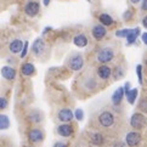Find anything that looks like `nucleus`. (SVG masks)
Here are the masks:
<instances>
[{
	"mask_svg": "<svg viewBox=\"0 0 147 147\" xmlns=\"http://www.w3.org/2000/svg\"><path fill=\"white\" fill-rule=\"evenodd\" d=\"M68 66L72 71H80L84 66V59L80 54H76L69 57L68 60Z\"/></svg>",
	"mask_w": 147,
	"mask_h": 147,
	"instance_id": "f257e3e1",
	"label": "nucleus"
},
{
	"mask_svg": "<svg viewBox=\"0 0 147 147\" xmlns=\"http://www.w3.org/2000/svg\"><path fill=\"white\" fill-rule=\"evenodd\" d=\"M146 122H147V119L144 114H141V113H135L131 115V118H130V124H131V127H133L134 129H142L146 127Z\"/></svg>",
	"mask_w": 147,
	"mask_h": 147,
	"instance_id": "f03ea898",
	"label": "nucleus"
},
{
	"mask_svg": "<svg viewBox=\"0 0 147 147\" xmlns=\"http://www.w3.org/2000/svg\"><path fill=\"white\" fill-rule=\"evenodd\" d=\"M114 56V51L111 48H103L97 52V61L100 63H107Z\"/></svg>",
	"mask_w": 147,
	"mask_h": 147,
	"instance_id": "7ed1b4c3",
	"label": "nucleus"
},
{
	"mask_svg": "<svg viewBox=\"0 0 147 147\" xmlns=\"http://www.w3.org/2000/svg\"><path fill=\"white\" fill-rule=\"evenodd\" d=\"M98 123L105 128L112 127L114 124V115L111 112H102L101 114L98 115Z\"/></svg>",
	"mask_w": 147,
	"mask_h": 147,
	"instance_id": "20e7f679",
	"label": "nucleus"
},
{
	"mask_svg": "<svg viewBox=\"0 0 147 147\" xmlns=\"http://www.w3.org/2000/svg\"><path fill=\"white\" fill-rule=\"evenodd\" d=\"M39 10H40L39 3H36V1H29V3H27V5H26L24 12L27 13L29 17H34V16H36V15L39 13Z\"/></svg>",
	"mask_w": 147,
	"mask_h": 147,
	"instance_id": "39448f33",
	"label": "nucleus"
},
{
	"mask_svg": "<svg viewBox=\"0 0 147 147\" xmlns=\"http://www.w3.org/2000/svg\"><path fill=\"white\" fill-rule=\"evenodd\" d=\"M125 141H127V145L130 147H134L136 145L140 144L141 141V135L139 133H135V131H131V133L127 134V138H125Z\"/></svg>",
	"mask_w": 147,
	"mask_h": 147,
	"instance_id": "423d86ee",
	"label": "nucleus"
},
{
	"mask_svg": "<svg viewBox=\"0 0 147 147\" xmlns=\"http://www.w3.org/2000/svg\"><path fill=\"white\" fill-rule=\"evenodd\" d=\"M73 117H74V114H73V112L71 111L69 108L61 109V111L59 112V114H57V118H59V120H61V122H63V123L71 122V120L73 119Z\"/></svg>",
	"mask_w": 147,
	"mask_h": 147,
	"instance_id": "0eeeda50",
	"label": "nucleus"
},
{
	"mask_svg": "<svg viewBox=\"0 0 147 147\" xmlns=\"http://www.w3.org/2000/svg\"><path fill=\"white\" fill-rule=\"evenodd\" d=\"M43 138H44V134H43V131L39 129H32L28 133V139L30 142H33V144L40 142V141L43 140Z\"/></svg>",
	"mask_w": 147,
	"mask_h": 147,
	"instance_id": "6e6552de",
	"label": "nucleus"
},
{
	"mask_svg": "<svg viewBox=\"0 0 147 147\" xmlns=\"http://www.w3.org/2000/svg\"><path fill=\"white\" fill-rule=\"evenodd\" d=\"M32 50H33L35 56H40L44 52V50H45V43H44V40L41 39V38L35 39V41L33 43V46H32Z\"/></svg>",
	"mask_w": 147,
	"mask_h": 147,
	"instance_id": "1a4fd4ad",
	"label": "nucleus"
},
{
	"mask_svg": "<svg viewBox=\"0 0 147 147\" xmlns=\"http://www.w3.org/2000/svg\"><path fill=\"white\" fill-rule=\"evenodd\" d=\"M57 134L62 138H69L73 134V127L69 124H62L57 128Z\"/></svg>",
	"mask_w": 147,
	"mask_h": 147,
	"instance_id": "9d476101",
	"label": "nucleus"
},
{
	"mask_svg": "<svg viewBox=\"0 0 147 147\" xmlns=\"http://www.w3.org/2000/svg\"><path fill=\"white\" fill-rule=\"evenodd\" d=\"M1 76L7 80H13L16 77V71L10 66H5L1 68Z\"/></svg>",
	"mask_w": 147,
	"mask_h": 147,
	"instance_id": "9b49d317",
	"label": "nucleus"
},
{
	"mask_svg": "<svg viewBox=\"0 0 147 147\" xmlns=\"http://www.w3.org/2000/svg\"><path fill=\"white\" fill-rule=\"evenodd\" d=\"M107 33V30L106 28L103 27V26L101 24H98V26H95L92 29V35H94V38H95L96 40H101L105 38V35H106Z\"/></svg>",
	"mask_w": 147,
	"mask_h": 147,
	"instance_id": "f8f14e48",
	"label": "nucleus"
},
{
	"mask_svg": "<svg viewBox=\"0 0 147 147\" xmlns=\"http://www.w3.org/2000/svg\"><path fill=\"white\" fill-rule=\"evenodd\" d=\"M124 95H125V94H124V88H118L117 90L114 91V94L112 95V102H113L114 106H118V105H120Z\"/></svg>",
	"mask_w": 147,
	"mask_h": 147,
	"instance_id": "ddd939ff",
	"label": "nucleus"
},
{
	"mask_svg": "<svg viewBox=\"0 0 147 147\" xmlns=\"http://www.w3.org/2000/svg\"><path fill=\"white\" fill-rule=\"evenodd\" d=\"M22 48H23V41L20 40V39H15L10 43V46L9 49L12 54H18V52L22 51Z\"/></svg>",
	"mask_w": 147,
	"mask_h": 147,
	"instance_id": "4468645a",
	"label": "nucleus"
},
{
	"mask_svg": "<svg viewBox=\"0 0 147 147\" xmlns=\"http://www.w3.org/2000/svg\"><path fill=\"white\" fill-rule=\"evenodd\" d=\"M97 74H98V77L101 78V79L106 80V79H108V78L111 77L112 71H111V68H109L108 66H105V65H103V66H100V67H98Z\"/></svg>",
	"mask_w": 147,
	"mask_h": 147,
	"instance_id": "2eb2a0df",
	"label": "nucleus"
},
{
	"mask_svg": "<svg viewBox=\"0 0 147 147\" xmlns=\"http://www.w3.org/2000/svg\"><path fill=\"white\" fill-rule=\"evenodd\" d=\"M35 72V67L29 63V62H27V63H23L22 67H21V73H22L23 76L26 77H29V76H33Z\"/></svg>",
	"mask_w": 147,
	"mask_h": 147,
	"instance_id": "dca6fc26",
	"label": "nucleus"
},
{
	"mask_svg": "<svg viewBox=\"0 0 147 147\" xmlns=\"http://www.w3.org/2000/svg\"><path fill=\"white\" fill-rule=\"evenodd\" d=\"M73 43H74V45L78 46V48H85L88 45V38L84 34H78L74 36Z\"/></svg>",
	"mask_w": 147,
	"mask_h": 147,
	"instance_id": "f3484780",
	"label": "nucleus"
},
{
	"mask_svg": "<svg viewBox=\"0 0 147 147\" xmlns=\"http://www.w3.org/2000/svg\"><path fill=\"white\" fill-rule=\"evenodd\" d=\"M140 28H134V29H130L129 30V34L127 35V39H128V44L131 45L134 44L136 39H138V36L140 35Z\"/></svg>",
	"mask_w": 147,
	"mask_h": 147,
	"instance_id": "a211bd4d",
	"label": "nucleus"
},
{
	"mask_svg": "<svg viewBox=\"0 0 147 147\" xmlns=\"http://www.w3.org/2000/svg\"><path fill=\"white\" fill-rule=\"evenodd\" d=\"M98 20H100V22L102 23V26H111V24H113V18L109 16L108 13H101L100 15V17H98Z\"/></svg>",
	"mask_w": 147,
	"mask_h": 147,
	"instance_id": "6ab92c4d",
	"label": "nucleus"
},
{
	"mask_svg": "<svg viewBox=\"0 0 147 147\" xmlns=\"http://www.w3.org/2000/svg\"><path fill=\"white\" fill-rule=\"evenodd\" d=\"M91 142H92L94 145H96V146L103 145V144H105V138H103V135L100 134V133L94 134V135L91 136Z\"/></svg>",
	"mask_w": 147,
	"mask_h": 147,
	"instance_id": "aec40b11",
	"label": "nucleus"
},
{
	"mask_svg": "<svg viewBox=\"0 0 147 147\" xmlns=\"http://www.w3.org/2000/svg\"><path fill=\"white\" fill-rule=\"evenodd\" d=\"M10 127V120L9 117L5 114H0V130L7 129Z\"/></svg>",
	"mask_w": 147,
	"mask_h": 147,
	"instance_id": "412c9836",
	"label": "nucleus"
},
{
	"mask_svg": "<svg viewBox=\"0 0 147 147\" xmlns=\"http://www.w3.org/2000/svg\"><path fill=\"white\" fill-rule=\"evenodd\" d=\"M136 97H138V89H131V90L129 91V94L127 95L128 102L130 105H134V102L136 101Z\"/></svg>",
	"mask_w": 147,
	"mask_h": 147,
	"instance_id": "4be33fe9",
	"label": "nucleus"
},
{
	"mask_svg": "<svg viewBox=\"0 0 147 147\" xmlns=\"http://www.w3.org/2000/svg\"><path fill=\"white\" fill-rule=\"evenodd\" d=\"M139 109L141 112L147 113V98H142L139 103Z\"/></svg>",
	"mask_w": 147,
	"mask_h": 147,
	"instance_id": "5701e85b",
	"label": "nucleus"
},
{
	"mask_svg": "<svg viewBox=\"0 0 147 147\" xmlns=\"http://www.w3.org/2000/svg\"><path fill=\"white\" fill-rule=\"evenodd\" d=\"M29 119L32 120V122H34V123H39L40 119H41V115H40L39 112H33L32 114L29 115Z\"/></svg>",
	"mask_w": 147,
	"mask_h": 147,
	"instance_id": "b1692460",
	"label": "nucleus"
},
{
	"mask_svg": "<svg viewBox=\"0 0 147 147\" xmlns=\"http://www.w3.org/2000/svg\"><path fill=\"white\" fill-rule=\"evenodd\" d=\"M113 76H114V79H119V78L124 77V72H123V69L120 67H117V68H115V72L113 73Z\"/></svg>",
	"mask_w": 147,
	"mask_h": 147,
	"instance_id": "393cba45",
	"label": "nucleus"
},
{
	"mask_svg": "<svg viewBox=\"0 0 147 147\" xmlns=\"http://www.w3.org/2000/svg\"><path fill=\"white\" fill-rule=\"evenodd\" d=\"M129 30L130 29H119V30H117L115 35H117L118 38H127V35L129 34Z\"/></svg>",
	"mask_w": 147,
	"mask_h": 147,
	"instance_id": "a878e982",
	"label": "nucleus"
},
{
	"mask_svg": "<svg viewBox=\"0 0 147 147\" xmlns=\"http://www.w3.org/2000/svg\"><path fill=\"white\" fill-rule=\"evenodd\" d=\"M136 72H138V78H139V83L142 84V66L138 65L136 66Z\"/></svg>",
	"mask_w": 147,
	"mask_h": 147,
	"instance_id": "bb28decb",
	"label": "nucleus"
},
{
	"mask_svg": "<svg viewBox=\"0 0 147 147\" xmlns=\"http://www.w3.org/2000/svg\"><path fill=\"white\" fill-rule=\"evenodd\" d=\"M28 52V41H24L23 43V48H22V51H21V57H26V55H27Z\"/></svg>",
	"mask_w": 147,
	"mask_h": 147,
	"instance_id": "cd10ccee",
	"label": "nucleus"
},
{
	"mask_svg": "<svg viewBox=\"0 0 147 147\" xmlns=\"http://www.w3.org/2000/svg\"><path fill=\"white\" fill-rule=\"evenodd\" d=\"M74 115H76V118H77L78 120H83V118H84V112L82 111V109H77Z\"/></svg>",
	"mask_w": 147,
	"mask_h": 147,
	"instance_id": "c85d7f7f",
	"label": "nucleus"
},
{
	"mask_svg": "<svg viewBox=\"0 0 147 147\" xmlns=\"http://www.w3.org/2000/svg\"><path fill=\"white\" fill-rule=\"evenodd\" d=\"M7 107V100L4 97H0V109H4Z\"/></svg>",
	"mask_w": 147,
	"mask_h": 147,
	"instance_id": "c756f323",
	"label": "nucleus"
},
{
	"mask_svg": "<svg viewBox=\"0 0 147 147\" xmlns=\"http://www.w3.org/2000/svg\"><path fill=\"white\" fill-rule=\"evenodd\" d=\"M131 16H133V11H130V10H128V11H125V13H124V20L125 21H128L129 18H131Z\"/></svg>",
	"mask_w": 147,
	"mask_h": 147,
	"instance_id": "7c9ffc66",
	"label": "nucleus"
},
{
	"mask_svg": "<svg viewBox=\"0 0 147 147\" xmlns=\"http://www.w3.org/2000/svg\"><path fill=\"white\" fill-rule=\"evenodd\" d=\"M129 91H130V85H129V83H127V84H125V86H124V94H125V96L129 94Z\"/></svg>",
	"mask_w": 147,
	"mask_h": 147,
	"instance_id": "2f4dec72",
	"label": "nucleus"
},
{
	"mask_svg": "<svg viewBox=\"0 0 147 147\" xmlns=\"http://www.w3.org/2000/svg\"><path fill=\"white\" fill-rule=\"evenodd\" d=\"M113 147H125V144L124 142H120V141H118V142H115Z\"/></svg>",
	"mask_w": 147,
	"mask_h": 147,
	"instance_id": "473e14b6",
	"label": "nucleus"
},
{
	"mask_svg": "<svg viewBox=\"0 0 147 147\" xmlns=\"http://www.w3.org/2000/svg\"><path fill=\"white\" fill-rule=\"evenodd\" d=\"M142 43L147 45V33H144L142 34Z\"/></svg>",
	"mask_w": 147,
	"mask_h": 147,
	"instance_id": "72a5a7b5",
	"label": "nucleus"
},
{
	"mask_svg": "<svg viewBox=\"0 0 147 147\" xmlns=\"http://www.w3.org/2000/svg\"><path fill=\"white\" fill-rule=\"evenodd\" d=\"M54 147H67V146H66V144H62V142H56V144L54 145Z\"/></svg>",
	"mask_w": 147,
	"mask_h": 147,
	"instance_id": "f704fd0d",
	"label": "nucleus"
},
{
	"mask_svg": "<svg viewBox=\"0 0 147 147\" xmlns=\"http://www.w3.org/2000/svg\"><path fill=\"white\" fill-rule=\"evenodd\" d=\"M141 7H142V10H145V11H147V0H144V1H142V6H141Z\"/></svg>",
	"mask_w": 147,
	"mask_h": 147,
	"instance_id": "c9c22d12",
	"label": "nucleus"
},
{
	"mask_svg": "<svg viewBox=\"0 0 147 147\" xmlns=\"http://www.w3.org/2000/svg\"><path fill=\"white\" fill-rule=\"evenodd\" d=\"M142 24H144V27H145V28H147V16L144 17V20H142Z\"/></svg>",
	"mask_w": 147,
	"mask_h": 147,
	"instance_id": "e433bc0d",
	"label": "nucleus"
},
{
	"mask_svg": "<svg viewBox=\"0 0 147 147\" xmlns=\"http://www.w3.org/2000/svg\"><path fill=\"white\" fill-rule=\"evenodd\" d=\"M43 4L45 5V6H49V4H50V0H44Z\"/></svg>",
	"mask_w": 147,
	"mask_h": 147,
	"instance_id": "4c0bfd02",
	"label": "nucleus"
},
{
	"mask_svg": "<svg viewBox=\"0 0 147 147\" xmlns=\"http://www.w3.org/2000/svg\"><path fill=\"white\" fill-rule=\"evenodd\" d=\"M130 1L133 4H138V3H140V0H130Z\"/></svg>",
	"mask_w": 147,
	"mask_h": 147,
	"instance_id": "58836bf2",
	"label": "nucleus"
},
{
	"mask_svg": "<svg viewBox=\"0 0 147 147\" xmlns=\"http://www.w3.org/2000/svg\"><path fill=\"white\" fill-rule=\"evenodd\" d=\"M145 65H146V67H147V59H146V61H145Z\"/></svg>",
	"mask_w": 147,
	"mask_h": 147,
	"instance_id": "ea45409f",
	"label": "nucleus"
}]
</instances>
